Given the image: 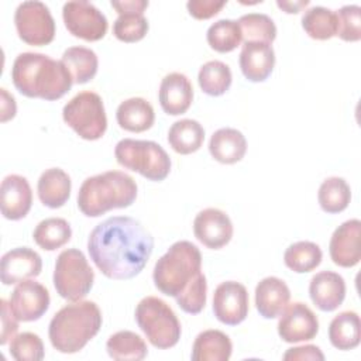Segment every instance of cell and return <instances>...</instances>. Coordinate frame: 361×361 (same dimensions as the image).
Masks as SVG:
<instances>
[{
    "label": "cell",
    "mask_w": 361,
    "mask_h": 361,
    "mask_svg": "<svg viewBox=\"0 0 361 361\" xmlns=\"http://www.w3.org/2000/svg\"><path fill=\"white\" fill-rule=\"evenodd\" d=\"M337 14L323 6H314L305 11L302 17V28L305 32L319 41H326L337 35Z\"/></svg>",
    "instance_id": "32"
},
{
    "label": "cell",
    "mask_w": 361,
    "mask_h": 361,
    "mask_svg": "<svg viewBox=\"0 0 361 361\" xmlns=\"http://www.w3.org/2000/svg\"><path fill=\"white\" fill-rule=\"evenodd\" d=\"M154 250L151 233L135 219L113 216L99 223L89 234L87 251L97 269L110 279L137 276Z\"/></svg>",
    "instance_id": "1"
},
{
    "label": "cell",
    "mask_w": 361,
    "mask_h": 361,
    "mask_svg": "<svg viewBox=\"0 0 361 361\" xmlns=\"http://www.w3.org/2000/svg\"><path fill=\"white\" fill-rule=\"evenodd\" d=\"M207 44L212 49L226 54L234 51L243 41L241 28L235 20L223 18L213 23L206 34Z\"/></svg>",
    "instance_id": "37"
},
{
    "label": "cell",
    "mask_w": 361,
    "mask_h": 361,
    "mask_svg": "<svg viewBox=\"0 0 361 361\" xmlns=\"http://www.w3.org/2000/svg\"><path fill=\"white\" fill-rule=\"evenodd\" d=\"M290 300L288 285L276 278L267 276L255 286V306L264 319L278 317Z\"/></svg>",
    "instance_id": "22"
},
{
    "label": "cell",
    "mask_w": 361,
    "mask_h": 361,
    "mask_svg": "<svg viewBox=\"0 0 361 361\" xmlns=\"http://www.w3.org/2000/svg\"><path fill=\"white\" fill-rule=\"evenodd\" d=\"M137 183L126 172L107 171L83 180L78 192V207L87 217H99L113 209L131 206Z\"/></svg>",
    "instance_id": "4"
},
{
    "label": "cell",
    "mask_w": 361,
    "mask_h": 361,
    "mask_svg": "<svg viewBox=\"0 0 361 361\" xmlns=\"http://www.w3.org/2000/svg\"><path fill=\"white\" fill-rule=\"evenodd\" d=\"M209 152L217 162L231 165L244 158L247 152V140L237 128H219L210 137Z\"/></svg>",
    "instance_id": "23"
},
{
    "label": "cell",
    "mask_w": 361,
    "mask_h": 361,
    "mask_svg": "<svg viewBox=\"0 0 361 361\" xmlns=\"http://www.w3.org/2000/svg\"><path fill=\"white\" fill-rule=\"evenodd\" d=\"M1 303V334H0V344H7L8 340H11L17 330H18V319L13 313L10 303L6 299L0 300Z\"/></svg>",
    "instance_id": "43"
},
{
    "label": "cell",
    "mask_w": 361,
    "mask_h": 361,
    "mask_svg": "<svg viewBox=\"0 0 361 361\" xmlns=\"http://www.w3.org/2000/svg\"><path fill=\"white\" fill-rule=\"evenodd\" d=\"M283 360H324V354L320 351L317 345L313 344H306V345H299V347H292L288 348V351L282 357Z\"/></svg>",
    "instance_id": "44"
},
{
    "label": "cell",
    "mask_w": 361,
    "mask_h": 361,
    "mask_svg": "<svg viewBox=\"0 0 361 361\" xmlns=\"http://www.w3.org/2000/svg\"><path fill=\"white\" fill-rule=\"evenodd\" d=\"M233 75L228 68L221 61H209L203 63L199 69L197 82L203 93L209 96H221L231 86Z\"/></svg>",
    "instance_id": "35"
},
{
    "label": "cell",
    "mask_w": 361,
    "mask_h": 361,
    "mask_svg": "<svg viewBox=\"0 0 361 361\" xmlns=\"http://www.w3.org/2000/svg\"><path fill=\"white\" fill-rule=\"evenodd\" d=\"M148 20L140 13L120 14L113 24V34L123 42L141 41L148 32Z\"/></svg>",
    "instance_id": "38"
},
{
    "label": "cell",
    "mask_w": 361,
    "mask_h": 361,
    "mask_svg": "<svg viewBox=\"0 0 361 361\" xmlns=\"http://www.w3.org/2000/svg\"><path fill=\"white\" fill-rule=\"evenodd\" d=\"M0 94H1V117H0V120H1V123H6L16 116L17 104H16L14 96L10 94L7 92V89L1 87Z\"/></svg>",
    "instance_id": "46"
},
{
    "label": "cell",
    "mask_w": 361,
    "mask_h": 361,
    "mask_svg": "<svg viewBox=\"0 0 361 361\" xmlns=\"http://www.w3.org/2000/svg\"><path fill=\"white\" fill-rule=\"evenodd\" d=\"M207 299V282L203 272H200L188 288H185L176 298L178 306L189 314L200 313L206 306Z\"/></svg>",
    "instance_id": "40"
},
{
    "label": "cell",
    "mask_w": 361,
    "mask_h": 361,
    "mask_svg": "<svg viewBox=\"0 0 361 361\" xmlns=\"http://www.w3.org/2000/svg\"><path fill=\"white\" fill-rule=\"evenodd\" d=\"M275 66V51L271 44L247 42L240 52V68L250 82H264Z\"/></svg>",
    "instance_id": "21"
},
{
    "label": "cell",
    "mask_w": 361,
    "mask_h": 361,
    "mask_svg": "<svg viewBox=\"0 0 361 361\" xmlns=\"http://www.w3.org/2000/svg\"><path fill=\"white\" fill-rule=\"evenodd\" d=\"M323 252L313 241H298L290 244L283 254L285 265L296 274H306L320 265Z\"/></svg>",
    "instance_id": "34"
},
{
    "label": "cell",
    "mask_w": 361,
    "mask_h": 361,
    "mask_svg": "<svg viewBox=\"0 0 361 361\" xmlns=\"http://www.w3.org/2000/svg\"><path fill=\"white\" fill-rule=\"evenodd\" d=\"M118 126L130 133H142L152 127L155 113L149 102L142 97H130L121 102L116 111Z\"/></svg>",
    "instance_id": "25"
},
{
    "label": "cell",
    "mask_w": 361,
    "mask_h": 361,
    "mask_svg": "<svg viewBox=\"0 0 361 361\" xmlns=\"http://www.w3.org/2000/svg\"><path fill=\"white\" fill-rule=\"evenodd\" d=\"M63 121L83 140L94 141L103 137L107 117L102 97L90 90L73 96L62 110Z\"/></svg>",
    "instance_id": "9"
},
{
    "label": "cell",
    "mask_w": 361,
    "mask_h": 361,
    "mask_svg": "<svg viewBox=\"0 0 361 361\" xmlns=\"http://www.w3.org/2000/svg\"><path fill=\"white\" fill-rule=\"evenodd\" d=\"M317 200L323 212L336 214L347 209L351 200V189L345 179L330 176L324 179L317 192Z\"/></svg>",
    "instance_id": "33"
},
{
    "label": "cell",
    "mask_w": 361,
    "mask_h": 361,
    "mask_svg": "<svg viewBox=\"0 0 361 361\" xmlns=\"http://www.w3.org/2000/svg\"><path fill=\"white\" fill-rule=\"evenodd\" d=\"M71 178L61 168L45 169L37 183V192L41 203L49 209L62 207L71 196Z\"/></svg>",
    "instance_id": "24"
},
{
    "label": "cell",
    "mask_w": 361,
    "mask_h": 361,
    "mask_svg": "<svg viewBox=\"0 0 361 361\" xmlns=\"http://www.w3.org/2000/svg\"><path fill=\"white\" fill-rule=\"evenodd\" d=\"M361 338V324L358 313L345 310L334 316L329 326V340L331 345L341 351L358 347Z\"/></svg>",
    "instance_id": "27"
},
{
    "label": "cell",
    "mask_w": 361,
    "mask_h": 361,
    "mask_svg": "<svg viewBox=\"0 0 361 361\" xmlns=\"http://www.w3.org/2000/svg\"><path fill=\"white\" fill-rule=\"evenodd\" d=\"M41 269L42 259L39 254L28 247H18L1 257L0 279L4 285H14L38 276Z\"/></svg>",
    "instance_id": "17"
},
{
    "label": "cell",
    "mask_w": 361,
    "mask_h": 361,
    "mask_svg": "<svg viewBox=\"0 0 361 361\" xmlns=\"http://www.w3.org/2000/svg\"><path fill=\"white\" fill-rule=\"evenodd\" d=\"M135 322L148 341L161 350L171 348L180 338V323L171 306L157 298L147 296L135 307Z\"/></svg>",
    "instance_id": "7"
},
{
    "label": "cell",
    "mask_w": 361,
    "mask_h": 361,
    "mask_svg": "<svg viewBox=\"0 0 361 361\" xmlns=\"http://www.w3.org/2000/svg\"><path fill=\"white\" fill-rule=\"evenodd\" d=\"M158 99L162 110L169 116L188 111L193 102V87L186 75L171 72L161 80Z\"/></svg>",
    "instance_id": "19"
},
{
    "label": "cell",
    "mask_w": 361,
    "mask_h": 361,
    "mask_svg": "<svg viewBox=\"0 0 361 361\" xmlns=\"http://www.w3.org/2000/svg\"><path fill=\"white\" fill-rule=\"evenodd\" d=\"M117 162L148 180L161 182L171 172V158L155 141L123 138L116 144Z\"/></svg>",
    "instance_id": "6"
},
{
    "label": "cell",
    "mask_w": 361,
    "mask_h": 361,
    "mask_svg": "<svg viewBox=\"0 0 361 361\" xmlns=\"http://www.w3.org/2000/svg\"><path fill=\"white\" fill-rule=\"evenodd\" d=\"M49 302L48 289L34 279L17 283L8 300L13 313L20 322H35L41 319L47 313Z\"/></svg>",
    "instance_id": "14"
},
{
    "label": "cell",
    "mask_w": 361,
    "mask_h": 361,
    "mask_svg": "<svg viewBox=\"0 0 361 361\" xmlns=\"http://www.w3.org/2000/svg\"><path fill=\"white\" fill-rule=\"evenodd\" d=\"M278 7L282 8L285 13L288 14H296L299 13L302 8H305L306 6H309V0H302V1H276Z\"/></svg>",
    "instance_id": "47"
},
{
    "label": "cell",
    "mask_w": 361,
    "mask_h": 361,
    "mask_svg": "<svg viewBox=\"0 0 361 361\" xmlns=\"http://www.w3.org/2000/svg\"><path fill=\"white\" fill-rule=\"evenodd\" d=\"M14 24L21 41L28 45L42 47L55 37V21L49 8L37 0L18 4L14 13Z\"/></svg>",
    "instance_id": "10"
},
{
    "label": "cell",
    "mask_w": 361,
    "mask_h": 361,
    "mask_svg": "<svg viewBox=\"0 0 361 361\" xmlns=\"http://www.w3.org/2000/svg\"><path fill=\"white\" fill-rule=\"evenodd\" d=\"M93 282L94 272L80 250L68 248L58 255L54 286L61 298L69 302L82 300L90 292Z\"/></svg>",
    "instance_id": "8"
},
{
    "label": "cell",
    "mask_w": 361,
    "mask_h": 361,
    "mask_svg": "<svg viewBox=\"0 0 361 361\" xmlns=\"http://www.w3.org/2000/svg\"><path fill=\"white\" fill-rule=\"evenodd\" d=\"M244 44L265 42L272 44L276 38V25L272 18L262 13H248L238 18Z\"/></svg>",
    "instance_id": "36"
},
{
    "label": "cell",
    "mask_w": 361,
    "mask_h": 361,
    "mask_svg": "<svg viewBox=\"0 0 361 361\" xmlns=\"http://www.w3.org/2000/svg\"><path fill=\"white\" fill-rule=\"evenodd\" d=\"M10 354L17 361H41L45 357L44 343L38 334L24 331L10 341Z\"/></svg>",
    "instance_id": "39"
},
{
    "label": "cell",
    "mask_w": 361,
    "mask_h": 361,
    "mask_svg": "<svg viewBox=\"0 0 361 361\" xmlns=\"http://www.w3.org/2000/svg\"><path fill=\"white\" fill-rule=\"evenodd\" d=\"M72 237L71 224L61 217H49L39 221L32 233L35 244L45 251H55Z\"/></svg>",
    "instance_id": "31"
},
{
    "label": "cell",
    "mask_w": 361,
    "mask_h": 361,
    "mask_svg": "<svg viewBox=\"0 0 361 361\" xmlns=\"http://www.w3.org/2000/svg\"><path fill=\"white\" fill-rule=\"evenodd\" d=\"M337 14V35L343 41L355 42L361 39V7L357 4L343 6Z\"/></svg>",
    "instance_id": "41"
},
{
    "label": "cell",
    "mask_w": 361,
    "mask_h": 361,
    "mask_svg": "<svg viewBox=\"0 0 361 361\" xmlns=\"http://www.w3.org/2000/svg\"><path fill=\"white\" fill-rule=\"evenodd\" d=\"M11 80L21 94L49 102L63 97L73 85L62 61L39 52L20 54L11 68Z\"/></svg>",
    "instance_id": "2"
},
{
    "label": "cell",
    "mask_w": 361,
    "mask_h": 361,
    "mask_svg": "<svg viewBox=\"0 0 361 361\" xmlns=\"http://www.w3.org/2000/svg\"><path fill=\"white\" fill-rule=\"evenodd\" d=\"M250 310V298L245 286L235 281L221 282L213 293V313L227 326H237L245 320Z\"/></svg>",
    "instance_id": "12"
},
{
    "label": "cell",
    "mask_w": 361,
    "mask_h": 361,
    "mask_svg": "<svg viewBox=\"0 0 361 361\" xmlns=\"http://www.w3.org/2000/svg\"><path fill=\"white\" fill-rule=\"evenodd\" d=\"M62 17L66 30L85 41L102 39L109 28L106 16L94 4L85 0L65 3Z\"/></svg>",
    "instance_id": "11"
},
{
    "label": "cell",
    "mask_w": 361,
    "mask_h": 361,
    "mask_svg": "<svg viewBox=\"0 0 361 361\" xmlns=\"http://www.w3.org/2000/svg\"><path fill=\"white\" fill-rule=\"evenodd\" d=\"M200 272V250L193 243L182 240L173 243L155 262L152 279L161 293L176 298Z\"/></svg>",
    "instance_id": "5"
},
{
    "label": "cell",
    "mask_w": 361,
    "mask_h": 361,
    "mask_svg": "<svg viewBox=\"0 0 361 361\" xmlns=\"http://www.w3.org/2000/svg\"><path fill=\"white\" fill-rule=\"evenodd\" d=\"M233 231L230 217L216 207H207L199 212L193 220L195 237L210 250H219L227 245L233 237Z\"/></svg>",
    "instance_id": "15"
},
{
    "label": "cell",
    "mask_w": 361,
    "mask_h": 361,
    "mask_svg": "<svg viewBox=\"0 0 361 361\" xmlns=\"http://www.w3.org/2000/svg\"><path fill=\"white\" fill-rule=\"evenodd\" d=\"M204 141L203 126L192 118H182L175 121L168 131V142L171 148L180 154L189 155L196 152Z\"/></svg>",
    "instance_id": "28"
},
{
    "label": "cell",
    "mask_w": 361,
    "mask_h": 361,
    "mask_svg": "<svg viewBox=\"0 0 361 361\" xmlns=\"http://www.w3.org/2000/svg\"><path fill=\"white\" fill-rule=\"evenodd\" d=\"M319 333V320L313 310L302 303H288L279 314L278 334L285 343L309 341Z\"/></svg>",
    "instance_id": "13"
},
{
    "label": "cell",
    "mask_w": 361,
    "mask_h": 361,
    "mask_svg": "<svg viewBox=\"0 0 361 361\" xmlns=\"http://www.w3.org/2000/svg\"><path fill=\"white\" fill-rule=\"evenodd\" d=\"M226 6V1L216 0H189L186 3L189 14L196 20H207L219 14V11Z\"/></svg>",
    "instance_id": "42"
},
{
    "label": "cell",
    "mask_w": 361,
    "mask_h": 361,
    "mask_svg": "<svg viewBox=\"0 0 361 361\" xmlns=\"http://www.w3.org/2000/svg\"><path fill=\"white\" fill-rule=\"evenodd\" d=\"M361 221L351 219L340 224L329 244L331 261L341 268H353L361 259Z\"/></svg>",
    "instance_id": "16"
},
{
    "label": "cell",
    "mask_w": 361,
    "mask_h": 361,
    "mask_svg": "<svg viewBox=\"0 0 361 361\" xmlns=\"http://www.w3.org/2000/svg\"><path fill=\"white\" fill-rule=\"evenodd\" d=\"M309 295L319 310L333 312L344 302V278L333 271H320L310 279Z\"/></svg>",
    "instance_id": "20"
},
{
    "label": "cell",
    "mask_w": 361,
    "mask_h": 361,
    "mask_svg": "<svg viewBox=\"0 0 361 361\" xmlns=\"http://www.w3.org/2000/svg\"><path fill=\"white\" fill-rule=\"evenodd\" d=\"M233 344L230 337L214 329L197 334L192 347L193 361H227L231 357Z\"/></svg>",
    "instance_id": "26"
},
{
    "label": "cell",
    "mask_w": 361,
    "mask_h": 361,
    "mask_svg": "<svg viewBox=\"0 0 361 361\" xmlns=\"http://www.w3.org/2000/svg\"><path fill=\"white\" fill-rule=\"evenodd\" d=\"M72 75L73 83L83 85L92 80L99 68V59L93 49L86 47H71L65 49L61 59Z\"/></svg>",
    "instance_id": "29"
},
{
    "label": "cell",
    "mask_w": 361,
    "mask_h": 361,
    "mask_svg": "<svg viewBox=\"0 0 361 361\" xmlns=\"http://www.w3.org/2000/svg\"><path fill=\"white\" fill-rule=\"evenodd\" d=\"M32 204V192L28 180L21 175H7L0 186L1 214L7 220L24 219Z\"/></svg>",
    "instance_id": "18"
},
{
    "label": "cell",
    "mask_w": 361,
    "mask_h": 361,
    "mask_svg": "<svg viewBox=\"0 0 361 361\" xmlns=\"http://www.w3.org/2000/svg\"><path fill=\"white\" fill-rule=\"evenodd\" d=\"M111 7L120 14H126V13H140L144 14L145 8L148 7V1L147 0H111Z\"/></svg>",
    "instance_id": "45"
},
{
    "label": "cell",
    "mask_w": 361,
    "mask_h": 361,
    "mask_svg": "<svg viewBox=\"0 0 361 361\" xmlns=\"http://www.w3.org/2000/svg\"><path fill=\"white\" fill-rule=\"evenodd\" d=\"M102 322V312L94 302H72L51 319L48 327L49 341L59 353H78L99 333Z\"/></svg>",
    "instance_id": "3"
},
{
    "label": "cell",
    "mask_w": 361,
    "mask_h": 361,
    "mask_svg": "<svg viewBox=\"0 0 361 361\" xmlns=\"http://www.w3.org/2000/svg\"><path fill=\"white\" fill-rule=\"evenodd\" d=\"M106 350L107 354L117 361H140L148 354L144 338L130 330H121L111 334L106 343Z\"/></svg>",
    "instance_id": "30"
}]
</instances>
